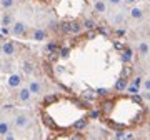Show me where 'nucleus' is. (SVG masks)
Instances as JSON below:
<instances>
[{
	"instance_id": "1",
	"label": "nucleus",
	"mask_w": 150,
	"mask_h": 140,
	"mask_svg": "<svg viewBox=\"0 0 150 140\" xmlns=\"http://www.w3.org/2000/svg\"><path fill=\"white\" fill-rule=\"evenodd\" d=\"M13 123H15V127H19V129H25V127H29V123H30V117L27 113H17Z\"/></svg>"
},
{
	"instance_id": "2",
	"label": "nucleus",
	"mask_w": 150,
	"mask_h": 140,
	"mask_svg": "<svg viewBox=\"0 0 150 140\" xmlns=\"http://www.w3.org/2000/svg\"><path fill=\"white\" fill-rule=\"evenodd\" d=\"M25 32H27V27H25L23 22H15V23H13V27H12V33H13V35L22 37V35H25Z\"/></svg>"
},
{
	"instance_id": "3",
	"label": "nucleus",
	"mask_w": 150,
	"mask_h": 140,
	"mask_svg": "<svg viewBox=\"0 0 150 140\" xmlns=\"http://www.w3.org/2000/svg\"><path fill=\"white\" fill-rule=\"evenodd\" d=\"M2 53H3V55H13V53H15V45H13V43H12V42H5V43H3V45H2Z\"/></svg>"
},
{
	"instance_id": "4",
	"label": "nucleus",
	"mask_w": 150,
	"mask_h": 140,
	"mask_svg": "<svg viewBox=\"0 0 150 140\" xmlns=\"http://www.w3.org/2000/svg\"><path fill=\"white\" fill-rule=\"evenodd\" d=\"M59 95L57 93H52V95H47L45 99H43V102H42V107H50L52 103H57L59 102Z\"/></svg>"
},
{
	"instance_id": "5",
	"label": "nucleus",
	"mask_w": 150,
	"mask_h": 140,
	"mask_svg": "<svg viewBox=\"0 0 150 140\" xmlns=\"http://www.w3.org/2000/svg\"><path fill=\"white\" fill-rule=\"evenodd\" d=\"M32 39L37 40V42H43V40L47 39V32L42 29H35L33 30V33H32Z\"/></svg>"
},
{
	"instance_id": "6",
	"label": "nucleus",
	"mask_w": 150,
	"mask_h": 140,
	"mask_svg": "<svg viewBox=\"0 0 150 140\" xmlns=\"http://www.w3.org/2000/svg\"><path fill=\"white\" fill-rule=\"evenodd\" d=\"M87 122H89V120H87V117H80V119L73 123V129H75V130L85 129V127H87Z\"/></svg>"
},
{
	"instance_id": "7",
	"label": "nucleus",
	"mask_w": 150,
	"mask_h": 140,
	"mask_svg": "<svg viewBox=\"0 0 150 140\" xmlns=\"http://www.w3.org/2000/svg\"><path fill=\"white\" fill-rule=\"evenodd\" d=\"M30 95H32L30 89H22L19 92V99L22 100V102H29V100H30Z\"/></svg>"
},
{
	"instance_id": "8",
	"label": "nucleus",
	"mask_w": 150,
	"mask_h": 140,
	"mask_svg": "<svg viewBox=\"0 0 150 140\" xmlns=\"http://www.w3.org/2000/svg\"><path fill=\"white\" fill-rule=\"evenodd\" d=\"M20 82H22L20 75H17V73L10 75V79H9V85H10V87H19V85H20Z\"/></svg>"
},
{
	"instance_id": "9",
	"label": "nucleus",
	"mask_w": 150,
	"mask_h": 140,
	"mask_svg": "<svg viewBox=\"0 0 150 140\" xmlns=\"http://www.w3.org/2000/svg\"><path fill=\"white\" fill-rule=\"evenodd\" d=\"M127 89V79H123V77H120V80L115 83V90L117 92H122V90Z\"/></svg>"
},
{
	"instance_id": "10",
	"label": "nucleus",
	"mask_w": 150,
	"mask_h": 140,
	"mask_svg": "<svg viewBox=\"0 0 150 140\" xmlns=\"http://www.w3.org/2000/svg\"><path fill=\"white\" fill-rule=\"evenodd\" d=\"M80 32H82V25H80L79 22H72V23H70V33H75V35H77Z\"/></svg>"
},
{
	"instance_id": "11",
	"label": "nucleus",
	"mask_w": 150,
	"mask_h": 140,
	"mask_svg": "<svg viewBox=\"0 0 150 140\" xmlns=\"http://www.w3.org/2000/svg\"><path fill=\"white\" fill-rule=\"evenodd\" d=\"M95 10H97L99 13H103V12L107 10V5H105V2H103V0H97V2H95Z\"/></svg>"
},
{
	"instance_id": "12",
	"label": "nucleus",
	"mask_w": 150,
	"mask_h": 140,
	"mask_svg": "<svg viewBox=\"0 0 150 140\" xmlns=\"http://www.w3.org/2000/svg\"><path fill=\"white\" fill-rule=\"evenodd\" d=\"M29 89H30V92H32V93H40V92H42V85H40L39 82H32Z\"/></svg>"
},
{
	"instance_id": "13",
	"label": "nucleus",
	"mask_w": 150,
	"mask_h": 140,
	"mask_svg": "<svg viewBox=\"0 0 150 140\" xmlns=\"http://www.w3.org/2000/svg\"><path fill=\"white\" fill-rule=\"evenodd\" d=\"M9 130H10V127L7 122H0V137H5L9 133Z\"/></svg>"
},
{
	"instance_id": "14",
	"label": "nucleus",
	"mask_w": 150,
	"mask_h": 140,
	"mask_svg": "<svg viewBox=\"0 0 150 140\" xmlns=\"http://www.w3.org/2000/svg\"><path fill=\"white\" fill-rule=\"evenodd\" d=\"M130 15H132V19H142L143 17V12H142V9H132L130 10Z\"/></svg>"
},
{
	"instance_id": "15",
	"label": "nucleus",
	"mask_w": 150,
	"mask_h": 140,
	"mask_svg": "<svg viewBox=\"0 0 150 140\" xmlns=\"http://www.w3.org/2000/svg\"><path fill=\"white\" fill-rule=\"evenodd\" d=\"M122 60H123L125 63H127V62H130V60H132V50H130V49H125V50H123V53H122Z\"/></svg>"
},
{
	"instance_id": "16",
	"label": "nucleus",
	"mask_w": 150,
	"mask_h": 140,
	"mask_svg": "<svg viewBox=\"0 0 150 140\" xmlns=\"http://www.w3.org/2000/svg\"><path fill=\"white\" fill-rule=\"evenodd\" d=\"M83 27H85L87 30H93L97 25H95V22H93V20H85V22H83Z\"/></svg>"
},
{
	"instance_id": "17",
	"label": "nucleus",
	"mask_w": 150,
	"mask_h": 140,
	"mask_svg": "<svg viewBox=\"0 0 150 140\" xmlns=\"http://www.w3.org/2000/svg\"><path fill=\"white\" fill-rule=\"evenodd\" d=\"M130 75H132V69H130V67H123V70H122V77H123V79H129Z\"/></svg>"
},
{
	"instance_id": "18",
	"label": "nucleus",
	"mask_w": 150,
	"mask_h": 140,
	"mask_svg": "<svg viewBox=\"0 0 150 140\" xmlns=\"http://www.w3.org/2000/svg\"><path fill=\"white\" fill-rule=\"evenodd\" d=\"M0 5H2L3 9H10V7L13 5V0H0Z\"/></svg>"
},
{
	"instance_id": "19",
	"label": "nucleus",
	"mask_w": 150,
	"mask_h": 140,
	"mask_svg": "<svg viewBox=\"0 0 150 140\" xmlns=\"http://www.w3.org/2000/svg\"><path fill=\"white\" fill-rule=\"evenodd\" d=\"M140 53H142V55H147V53H149V45H147V43H140Z\"/></svg>"
},
{
	"instance_id": "20",
	"label": "nucleus",
	"mask_w": 150,
	"mask_h": 140,
	"mask_svg": "<svg viewBox=\"0 0 150 140\" xmlns=\"http://www.w3.org/2000/svg\"><path fill=\"white\" fill-rule=\"evenodd\" d=\"M49 52H59V45L55 43V42H52V43H49Z\"/></svg>"
},
{
	"instance_id": "21",
	"label": "nucleus",
	"mask_w": 150,
	"mask_h": 140,
	"mask_svg": "<svg viewBox=\"0 0 150 140\" xmlns=\"http://www.w3.org/2000/svg\"><path fill=\"white\" fill-rule=\"evenodd\" d=\"M62 32H63V33H70V23L69 22H65V23L62 25Z\"/></svg>"
},
{
	"instance_id": "22",
	"label": "nucleus",
	"mask_w": 150,
	"mask_h": 140,
	"mask_svg": "<svg viewBox=\"0 0 150 140\" xmlns=\"http://www.w3.org/2000/svg\"><path fill=\"white\" fill-rule=\"evenodd\" d=\"M10 22H12V17H10L9 13H7V15H5V17L2 19V23H3V25H9Z\"/></svg>"
},
{
	"instance_id": "23",
	"label": "nucleus",
	"mask_w": 150,
	"mask_h": 140,
	"mask_svg": "<svg viewBox=\"0 0 150 140\" xmlns=\"http://www.w3.org/2000/svg\"><path fill=\"white\" fill-rule=\"evenodd\" d=\"M23 70H25V72H27V73H32V63H29V62H27V63H25V65H23Z\"/></svg>"
},
{
	"instance_id": "24",
	"label": "nucleus",
	"mask_w": 150,
	"mask_h": 140,
	"mask_svg": "<svg viewBox=\"0 0 150 140\" xmlns=\"http://www.w3.org/2000/svg\"><path fill=\"white\" fill-rule=\"evenodd\" d=\"M129 92H132V93H137V92H139V87H137V85H130V87H129Z\"/></svg>"
},
{
	"instance_id": "25",
	"label": "nucleus",
	"mask_w": 150,
	"mask_h": 140,
	"mask_svg": "<svg viewBox=\"0 0 150 140\" xmlns=\"http://www.w3.org/2000/svg\"><path fill=\"white\" fill-rule=\"evenodd\" d=\"M60 55H62V57H67V55H69V49H67V47H65V49H62V50H60Z\"/></svg>"
},
{
	"instance_id": "26",
	"label": "nucleus",
	"mask_w": 150,
	"mask_h": 140,
	"mask_svg": "<svg viewBox=\"0 0 150 140\" xmlns=\"http://www.w3.org/2000/svg\"><path fill=\"white\" fill-rule=\"evenodd\" d=\"M140 83H142V79H140V77H137V79L133 80V85H137V87H140Z\"/></svg>"
},
{
	"instance_id": "27",
	"label": "nucleus",
	"mask_w": 150,
	"mask_h": 140,
	"mask_svg": "<svg viewBox=\"0 0 150 140\" xmlns=\"http://www.w3.org/2000/svg\"><path fill=\"white\" fill-rule=\"evenodd\" d=\"M143 89L150 92V80H145V83H143Z\"/></svg>"
},
{
	"instance_id": "28",
	"label": "nucleus",
	"mask_w": 150,
	"mask_h": 140,
	"mask_svg": "<svg viewBox=\"0 0 150 140\" xmlns=\"http://www.w3.org/2000/svg\"><path fill=\"white\" fill-rule=\"evenodd\" d=\"M110 3H112V5H120V2H122V0H109Z\"/></svg>"
},
{
	"instance_id": "29",
	"label": "nucleus",
	"mask_w": 150,
	"mask_h": 140,
	"mask_svg": "<svg viewBox=\"0 0 150 140\" xmlns=\"http://www.w3.org/2000/svg\"><path fill=\"white\" fill-rule=\"evenodd\" d=\"M97 92H99V95H107V93H109V92H107V90H103V89L97 90Z\"/></svg>"
},
{
	"instance_id": "30",
	"label": "nucleus",
	"mask_w": 150,
	"mask_h": 140,
	"mask_svg": "<svg viewBox=\"0 0 150 140\" xmlns=\"http://www.w3.org/2000/svg\"><path fill=\"white\" fill-rule=\"evenodd\" d=\"M2 33H3V35H7V33H9V29H7V27H5V25H3V27H2Z\"/></svg>"
},
{
	"instance_id": "31",
	"label": "nucleus",
	"mask_w": 150,
	"mask_h": 140,
	"mask_svg": "<svg viewBox=\"0 0 150 140\" xmlns=\"http://www.w3.org/2000/svg\"><path fill=\"white\" fill-rule=\"evenodd\" d=\"M123 33H125V30H117V35H119V37H122Z\"/></svg>"
},
{
	"instance_id": "32",
	"label": "nucleus",
	"mask_w": 150,
	"mask_h": 140,
	"mask_svg": "<svg viewBox=\"0 0 150 140\" xmlns=\"http://www.w3.org/2000/svg\"><path fill=\"white\" fill-rule=\"evenodd\" d=\"M115 47H117V49H123V45H122L120 42H117V43H115Z\"/></svg>"
},
{
	"instance_id": "33",
	"label": "nucleus",
	"mask_w": 150,
	"mask_h": 140,
	"mask_svg": "<svg viewBox=\"0 0 150 140\" xmlns=\"http://www.w3.org/2000/svg\"><path fill=\"white\" fill-rule=\"evenodd\" d=\"M127 3H135V2H139V0H125Z\"/></svg>"
},
{
	"instance_id": "34",
	"label": "nucleus",
	"mask_w": 150,
	"mask_h": 140,
	"mask_svg": "<svg viewBox=\"0 0 150 140\" xmlns=\"http://www.w3.org/2000/svg\"><path fill=\"white\" fill-rule=\"evenodd\" d=\"M19 2H23V0H19Z\"/></svg>"
}]
</instances>
